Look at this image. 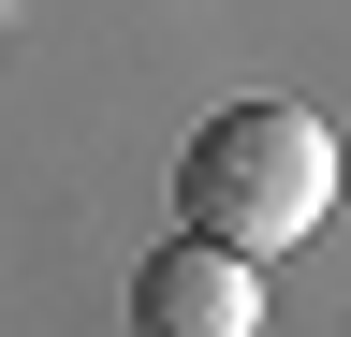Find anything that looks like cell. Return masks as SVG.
<instances>
[{"label": "cell", "instance_id": "6da1fadb", "mask_svg": "<svg viewBox=\"0 0 351 337\" xmlns=\"http://www.w3.org/2000/svg\"><path fill=\"white\" fill-rule=\"evenodd\" d=\"M176 205H191L205 235H234L249 264H278V249L322 235L337 205V132L307 103H219L191 147H176Z\"/></svg>", "mask_w": 351, "mask_h": 337}, {"label": "cell", "instance_id": "7a4b0ae2", "mask_svg": "<svg viewBox=\"0 0 351 337\" xmlns=\"http://www.w3.org/2000/svg\"><path fill=\"white\" fill-rule=\"evenodd\" d=\"M132 337H263V264L191 220L176 249L132 264Z\"/></svg>", "mask_w": 351, "mask_h": 337}]
</instances>
